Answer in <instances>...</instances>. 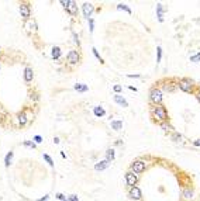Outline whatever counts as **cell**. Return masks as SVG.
Instances as JSON below:
<instances>
[{
    "label": "cell",
    "instance_id": "6da1fadb",
    "mask_svg": "<svg viewBox=\"0 0 200 201\" xmlns=\"http://www.w3.org/2000/svg\"><path fill=\"white\" fill-rule=\"evenodd\" d=\"M152 116L155 117L157 120H159V121H166L168 120V113H166V110H165V107L162 106H154L152 107Z\"/></svg>",
    "mask_w": 200,
    "mask_h": 201
},
{
    "label": "cell",
    "instance_id": "7a4b0ae2",
    "mask_svg": "<svg viewBox=\"0 0 200 201\" xmlns=\"http://www.w3.org/2000/svg\"><path fill=\"white\" fill-rule=\"evenodd\" d=\"M147 168V165H145V162H142V160H135L133 165H131V169H133V173H142L144 170Z\"/></svg>",
    "mask_w": 200,
    "mask_h": 201
},
{
    "label": "cell",
    "instance_id": "3957f363",
    "mask_svg": "<svg viewBox=\"0 0 200 201\" xmlns=\"http://www.w3.org/2000/svg\"><path fill=\"white\" fill-rule=\"evenodd\" d=\"M151 100L155 103V106H158L159 103L162 101V92L159 89H152V92H151Z\"/></svg>",
    "mask_w": 200,
    "mask_h": 201
},
{
    "label": "cell",
    "instance_id": "277c9868",
    "mask_svg": "<svg viewBox=\"0 0 200 201\" xmlns=\"http://www.w3.org/2000/svg\"><path fill=\"white\" fill-rule=\"evenodd\" d=\"M126 181H127V184L130 186V187H134L135 184H137V181H138V176L135 174V173H133V172H128L126 174Z\"/></svg>",
    "mask_w": 200,
    "mask_h": 201
},
{
    "label": "cell",
    "instance_id": "5b68a950",
    "mask_svg": "<svg viewBox=\"0 0 200 201\" xmlns=\"http://www.w3.org/2000/svg\"><path fill=\"white\" fill-rule=\"evenodd\" d=\"M179 89L180 90H183V92H186V93H190V92H192V82L188 80V79L180 80L179 82Z\"/></svg>",
    "mask_w": 200,
    "mask_h": 201
},
{
    "label": "cell",
    "instance_id": "8992f818",
    "mask_svg": "<svg viewBox=\"0 0 200 201\" xmlns=\"http://www.w3.org/2000/svg\"><path fill=\"white\" fill-rule=\"evenodd\" d=\"M130 197H131L133 200H141L142 194H141V190L138 189L137 186H134V187H130Z\"/></svg>",
    "mask_w": 200,
    "mask_h": 201
},
{
    "label": "cell",
    "instance_id": "52a82bcc",
    "mask_svg": "<svg viewBox=\"0 0 200 201\" xmlns=\"http://www.w3.org/2000/svg\"><path fill=\"white\" fill-rule=\"evenodd\" d=\"M20 14H21V17H23V18L30 20V14H31V11H30L28 4H21V6H20Z\"/></svg>",
    "mask_w": 200,
    "mask_h": 201
},
{
    "label": "cell",
    "instance_id": "ba28073f",
    "mask_svg": "<svg viewBox=\"0 0 200 201\" xmlns=\"http://www.w3.org/2000/svg\"><path fill=\"white\" fill-rule=\"evenodd\" d=\"M83 14L86 18H89L90 16H92V13H93V10H95V7H93V4L92 3H83Z\"/></svg>",
    "mask_w": 200,
    "mask_h": 201
},
{
    "label": "cell",
    "instance_id": "9c48e42d",
    "mask_svg": "<svg viewBox=\"0 0 200 201\" xmlns=\"http://www.w3.org/2000/svg\"><path fill=\"white\" fill-rule=\"evenodd\" d=\"M79 59H80V56H79V52H78V51H71V52L68 53V61H69L71 64H78Z\"/></svg>",
    "mask_w": 200,
    "mask_h": 201
},
{
    "label": "cell",
    "instance_id": "30bf717a",
    "mask_svg": "<svg viewBox=\"0 0 200 201\" xmlns=\"http://www.w3.org/2000/svg\"><path fill=\"white\" fill-rule=\"evenodd\" d=\"M66 10L69 11L72 16L78 14V6H76V3L72 1V0H69V1H68V6H66Z\"/></svg>",
    "mask_w": 200,
    "mask_h": 201
},
{
    "label": "cell",
    "instance_id": "8fae6325",
    "mask_svg": "<svg viewBox=\"0 0 200 201\" xmlns=\"http://www.w3.org/2000/svg\"><path fill=\"white\" fill-rule=\"evenodd\" d=\"M109 165H110V162L104 159V160H102V162H97V163H96V165H95V170H97V172H99V170H104Z\"/></svg>",
    "mask_w": 200,
    "mask_h": 201
},
{
    "label": "cell",
    "instance_id": "7c38bea8",
    "mask_svg": "<svg viewBox=\"0 0 200 201\" xmlns=\"http://www.w3.org/2000/svg\"><path fill=\"white\" fill-rule=\"evenodd\" d=\"M25 28L28 32H34L37 31V23L34 20H27V24H25Z\"/></svg>",
    "mask_w": 200,
    "mask_h": 201
},
{
    "label": "cell",
    "instance_id": "4fadbf2b",
    "mask_svg": "<svg viewBox=\"0 0 200 201\" xmlns=\"http://www.w3.org/2000/svg\"><path fill=\"white\" fill-rule=\"evenodd\" d=\"M32 77H34L32 69L31 68H25V70H24V79H25V82H31Z\"/></svg>",
    "mask_w": 200,
    "mask_h": 201
},
{
    "label": "cell",
    "instance_id": "5bb4252c",
    "mask_svg": "<svg viewBox=\"0 0 200 201\" xmlns=\"http://www.w3.org/2000/svg\"><path fill=\"white\" fill-rule=\"evenodd\" d=\"M114 101H116L117 104H120L121 107H128V103L126 101V98H124V97H121L120 94L114 96Z\"/></svg>",
    "mask_w": 200,
    "mask_h": 201
},
{
    "label": "cell",
    "instance_id": "9a60e30c",
    "mask_svg": "<svg viewBox=\"0 0 200 201\" xmlns=\"http://www.w3.org/2000/svg\"><path fill=\"white\" fill-rule=\"evenodd\" d=\"M111 128L116 129V131H120V129L123 128V121H121V120H114V121H111Z\"/></svg>",
    "mask_w": 200,
    "mask_h": 201
},
{
    "label": "cell",
    "instance_id": "2e32d148",
    "mask_svg": "<svg viewBox=\"0 0 200 201\" xmlns=\"http://www.w3.org/2000/svg\"><path fill=\"white\" fill-rule=\"evenodd\" d=\"M93 113H95V116H96V117H103V116L106 114L104 108H103V107H100V106H96V107H95V110H93Z\"/></svg>",
    "mask_w": 200,
    "mask_h": 201
},
{
    "label": "cell",
    "instance_id": "e0dca14e",
    "mask_svg": "<svg viewBox=\"0 0 200 201\" xmlns=\"http://www.w3.org/2000/svg\"><path fill=\"white\" fill-rule=\"evenodd\" d=\"M27 114L25 113H21V114H19V124H20L21 127H24L25 124H27Z\"/></svg>",
    "mask_w": 200,
    "mask_h": 201
},
{
    "label": "cell",
    "instance_id": "ac0fdd59",
    "mask_svg": "<svg viewBox=\"0 0 200 201\" xmlns=\"http://www.w3.org/2000/svg\"><path fill=\"white\" fill-rule=\"evenodd\" d=\"M113 159H114V149H107V152H106V160L111 162Z\"/></svg>",
    "mask_w": 200,
    "mask_h": 201
},
{
    "label": "cell",
    "instance_id": "d6986e66",
    "mask_svg": "<svg viewBox=\"0 0 200 201\" xmlns=\"http://www.w3.org/2000/svg\"><path fill=\"white\" fill-rule=\"evenodd\" d=\"M61 56V48L59 46H54L52 48V58L54 59H58Z\"/></svg>",
    "mask_w": 200,
    "mask_h": 201
},
{
    "label": "cell",
    "instance_id": "ffe728a7",
    "mask_svg": "<svg viewBox=\"0 0 200 201\" xmlns=\"http://www.w3.org/2000/svg\"><path fill=\"white\" fill-rule=\"evenodd\" d=\"M11 159H13V152H9L7 155H6V158H4V165H6V168H9L11 163Z\"/></svg>",
    "mask_w": 200,
    "mask_h": 201
},
{
    "label": "cell",
    "instance_id": "44dd1931",
    "mask_svg": "<svg viewBox=\"0 0 200 201\" xmlns=\"http://www.w3.org/2000/svg\"><path fill=\"white\" fill-rule=\"evenodd\" d=\"M75 90H78V92H87V86L82 85V83H79V85H75Z\"/></svg>",
    "mask_w": 200,
    "mask_h": 201
},
{
    "label": "cell",
    "instance_id": "7402d4cb",
    "mask_svg": "<svg viewBox=\"0 0 200 201\" xmlns=\"http://www.w3.org/2000/svg\"><path fill=\"white\" fill-rule=\"evenodd\" d=\"M190 61H192V62H195V64L200 62V52H197L196 55H193V56H190Z\"/></svg>",
    "mask_w": 200,
    "mask_h": 201
},
{
    "label": "cell",
    "instance_id": "603a6c76",
    "mask_svg": "<svg viewBox=\"0 0 200 201\" xmlns=\"http://www.w3.org/2000/svg\"><path fill=\"white\" fill-rule=\"evenodd\" d=\"M157 10H158V18H159V21H162V20H164V17H162V4H158V6H157Z\"/></svg>",
    "mask_w": 200,
    "mask_h": 201
},
{
    "label": "cell",
    "instance_id": "cb8c5ba5",
    "mask_svg": "<svg viewBox=\"0 0 200 201\" xmlns=\"http://www.w3.org/2000/svg\"><path fill=\"white\" fill-rule=\"evenodd\" d=\"M117 9H120V10H126L128 14H131V10H130V9L127 7L126 4H118V6H117Z\"/></svg>",
    "mask_w": 200,
    "mask_h": 201
},
{
    "label": "cell",
    "instance_id": "d4e9b609",
    "mask_svg": "<svg viewBox=\"0 0 200 201\" xmlns=\"http://www.w3.org/2000/svg\"><path fill=\"white\" fill-rule=\"evenodd\" d=\"M183 196H185V198H188V200H189V198L193 197V191H192V190H186L185 193H183Z\"/></svg>",
    "mask_w": 200,
    "mask_h": 201
},
{
    "label": "cell",
    "instance_id": "484cf974",
    "mask_svg": "<svg viewBox=\"0 0 200 201\" xmlns=\"http://www.w3.org/2000/svg\"><path fill=\"white\" fill-rule=\"evenodd\" d=\"M44 159H45V160H47V162H48V163H49L51 166H54V160H52L51 158H49V156H48L47 153H44Z\"/></svg>",
    "mask_w": 200,
    "mask_h": 201
},
{
    "label": "cell",
    "instance_id": "4316f807",
    "mask_svg": "<svg viewBox=\"0 0 200 201\" xmlns=\"http://www.w3.org/2000/svg\"><path fill=\"white\" fill-rule=\"evenodd\" d=\"M157 53H158L157 62H161V56H162V49H161V46H158V48H157Z\"/></svg>",
    "mask_w": 200,
    "mask_h": 201
},
{
    "label": "cell",
    "instance_id": "83f0119b",
    "mask_svg": "<svg viewBox=\"0 0 200 201\" xmlns=\"http://www.w3.org/2000/svg\"><path fill=\"white\" fill-rule=\"evenodd\" d=\"M56 198H58V200H61V201H66V200H68V197H65V196L61 194V193H58V194H56Z\"/></svg>",
    "mask_w": 200,
    "mask_h": 201
},
{
    "label": "cell",
    "instance_id": "f1b7e54d",
    "mask_svg": "<svg viewBox=\"0 0 200 201\" xmlns=\"http://www.w3.org/2000/svg\"><path fill=\"white\" fill-rule=\"evenodd\" d=\"M24 145L25 146H30V148H35V144L31 142V141H24Z\"/></svg>",
    "mask_w": 200,
    "mask_h": 201
},
{
    "label": "cell",
    "instance_id": "f546056e",
    "mask_svg": "<svg viewBox=\"0 0 200 201\" xmlns=\"http://www.w3.org/2000/svg\"><path fill=\"white\" fill-rule=\"evenodd\" d=\"M68 200H69V201H79V197H78L76 194H72V196H69V197H68Z\"/></svg>",
    "mask_w": 200,
    "mask_h": 201
},
{
    "label": "cell",
    "instance_id": "4dcf8cb0",
    "mask_svg": "<svg viewBox=\"0 0 200 201\" xmlns=\"http://www.w3.org/2000/svg\"><path fill=\"white\" fill-rule=\"evenodd\" d=\"M92 51H93V53H95V56H96V58H97V59H99V61H100V62H103V59H102V58H100V55H99V53H97V51H96V48H93V49H92Z\"/></svg>",
    "mask_w": 200,
    "mask_h": 201
},
{
    "label": "cell",
    "instance_id": "1f68e13d",
    "mask_svg": "<svg viewBox=\"0 0 200 201\" xmlns=\"http://www.w3.org/2000/svg\"><path fill=\"white\" fill-rule=\"evenodd\" d=\"M162 128H164L165 131H170V129H173V128L170 127L169 124H162Z\"/></svg>",
    "mask_w": 200,
    "mask_h": 201
},
{
    "label": "cell",
    "instance_id": "d6a6232c",
    "mask_svg": "<svg viewBox=\"0 0 200 201\" xmlns=\"http://www.w3.org/2000/svg\"><path fill=\"white\" fill-rule=\"evenodd\" d=\"M121 89H123V87H121V86H120V85H116V86H114V87H113V90H114L116 93H118V92H121Z\"/></svg>",
    "mask_w": 200,
    "mask_h": 201
},
{
    "label": "cell",
    "instance_id": "836d02e7",
    "mask_svg": "<svg viewBox=\"0 0 200 201\" xmlns=\"http://www.w3.org/2000/svg\"><path fill=\"white\" fill-rule=\"evenodd\" d=\"M34 141H35L37 144H40V142H42V138L40 137V135H35V137H34Z\"/></svg>",
    "mask_w": 200,
    "mask_h": 201
},
{
    "label": "cell",
    "instance_id": "e575fe53",
    "mask_svg": "<svg viewBox=\"0 0 200 201\" xmlns=\"http://www.w3.org/2000/svg\"><path fill=\"white\" fill-rule=\"evenodd\" d=\"M193 145H195V146H200V139H196V141L193 142Z\"/></svg>",
    "mask_w": 200,
    "mask_h": 201
},
{
    "label": "cell",
    "instance_id": "d590c367",
    "mask_svg": "<svg viewBox=\"0 0 200 201\" xmlns=\"http://www.w3.org/2000/svg\"><path fill=\"white\" fill-rule=\"evenodd\" d=\"M180 135H178V134H175V135H173V139H180Z\"/></svg>",
    "mask_w": 200,
    "mask_h": 201
},
{
    "label": "cell",
    "instance_id": "8d00e7d4",
    "mask_svg": "<svg viewBox=\"0 0 200 201\" xmlns=\"http://www.w3.org/2000/svg\"><path fill=\"white\" fill-rule=\"evenodd\" d=\"M54 142H55V144H59V138L55 137V138H54Z\"/></svg>",
    "mask_w": 200,
    "mask_h": 201
},
{
    "label": "cell",
    "instance_id": "74e56055",
    "mask_svg": "<svg viewBox=\"0 0 200 201\" xmlns=\"http://www.w3.org/2000/svg\"><path fill=\"white\" fill-rule=\"evenodd\" d=\"M90 31H93V20H90Z\"/></svg>",
    "mask_w": 200,
    "mask_h": 201
},
{
    "label": "cell",
    "instance_id": "f35d334b",
    "mask_svg": "<svg viewBox=\"0 0 200 201\" xmlns=\"http://www.w3.org/2000/svg\"><path fill=\"white\" fill-rule=\"evenodd\" d=\"M47 200H48V196H45L44 198H40V200H38V201H47Z\"/></svg>",
    "mask_w": 200,
    "mask_h": 201
},
{
    "label": "cell",
    "instance_id": "ab89813d",
    "mask_svg": "<svg viewBox=\"0 0 200 201\" xmlns=\"http://www.w3.org/2000/svg\"><path fill=\"white\" fill-rule=\"evenodd\" d=\"M197 100H199V101H200V92H199V93H197Z\"/></svg>",
    "mask_w": 200,
    "mask_h": 201
}]
</instances>
